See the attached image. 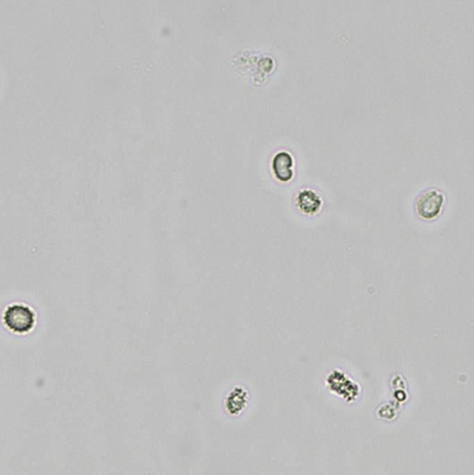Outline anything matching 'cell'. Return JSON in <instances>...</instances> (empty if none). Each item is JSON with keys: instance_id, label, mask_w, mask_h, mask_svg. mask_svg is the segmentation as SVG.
<instances>
[{"instance_id": "1", "label": "cell", "mask_w": 474, "mask_h": 475, "mask_svg": "<svg viewBox=\"0 0 474 475\" xmlns=\"http://www.w3.org/2000/svg\"><path fill=\"white\" fill-rule=\"evenodd\" d=\"M3 323L13 333L27 334L35 326L36 316L33 309L26 304H12L5 310Z\"/></svg>"}, {"instance_id": "2", "label": "cell", "mask_w": 474, "mask_h": 475, "mask_svg": "<svg viewBox=\"0 0 474 475\" xmlns=\"http://www.w3.org/2000/svg\"><path fill=\"white\" fill-rule=\"evenodd\" d=\"M445 203V197L437 190H428L418 198L416 211L421 217L432 219L441 212L442 206Z\"/></svg>"}, {"instance_id": "3", "label": "cell", "mask_w": 474, "mask_h": 475, "mask_svg": "<svg viewBox=\"0 0 474 475\" xmlns=\"http://www.w3.org/2000/svg\"><path fill=\"white\" fill-rule=\"evenodd\" d=\"M276 178L280 182H289L294 175V158L287 152H279L272 161Z\"/></svg>"}, {"instance_id": "4", "label": "cell", "mask_w": 474, "mask_h": 475, "mask_svg": "<svg viewBox=\"0 0 474 475\" xmlns=\"http://www.w3.org/2000/svg\"><path fill=\"white\" fill-rule=\"evenodd\" d=\"M298 206L300 210L305 214H314L319 211L322 206V200L315 192L303 190L298 195Z\"/></svg>"}]
</instances>
